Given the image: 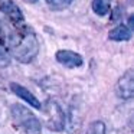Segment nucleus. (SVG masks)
<instances>
[{
	"label": "nucleus",
	"instance_id": "obj_1",
	"mask_svg": "<svg viewBox=\"0 0 134 134\" xmlns=\"http://www.w3.org/2000/svg\"><path fill=\"white\" fill-rule=\"evenodd\" d=\"M4 43L9 55L22 64H29L39 52V41L36 33L25 22L12 23V29L4 32Z\"/></svg>",
	"mask_w": 134,
	"mask_h": 134
},
{
	"label": "nucleus",
	"instance_id": "obj_2",
	"mask_svg": "<svg viewBox=\"0 0 134 134\" xmlns=\"http://www.w3.org/2000/svg\"><path fill=\"white\" fill-rule=\"evenodd\" d=\"M12 118L16 127L20 128L25 134H39L41 133V122L30 110L20 104L12 105Z\"/></svg>",
	"mask_w": 134,
	"mask_h": 134
},
{
	"label": "nucleus",
	"instance_id": "obj_3",
	"mask_svg": "<svg viewBox=\"0 0 134 134\" xmlns=\"http://www.w3.org/2000/svg\"><path fill=\"white\" fill-rule=\"evenodd\" d=\"M45 115H46V125L51 130L62 131L65 128V113L56 102L49 101L45 107Z\"/></svg>",
	"mask_w": 134,
	"mask_h": 134
},
{
	"label": "nucleus",
	"instance_id": "obj_4",
	"mask_svg": "<svg viewBox=\"0 0 134 134\" xmlns=\"http://www.w3.org/2000/svg\"><path fill=\"white\" fill-rule=\"evenodd\" d=\"M117 94L122 99H130L134 94V75L133 71L128 69L117 82Z\"/></svg>",
	"mask_w": 134,
	"mask_h": 134
},
{
	"label": "nucleus",
	"instance_id": "obj_5",
	"mask_svg": "<svg viewBox=\"0 0 134 134\" xmlns=\"http://www.w3.org/2000/svg\"><path fill=\"white\" fill-rule=\"evenodd\" d=\"M55 58L65 68H79L84 64V59H82V56L79 53L74 52V51H68V49L58 51Z\"/></svg>",
	"mask_w": 134,
	"mask_h": 134
},
{
	"label": "nucleus",
	"instance_id": "obj_6",
	"mask_svg": "<svg viewBox=\"0 0 134 134\" xmlns=\"http://www.w3.org/2000/svg\"><path fill=\"white\" fill-rule=\"evenodd\" d=\"M0 10L9 18L10 23H20L23 20V15L19 6L13 0H0Z\"/></svg>",
	"mask_w": 134,
	"mask_h": 134
},
{
	"label": "nucleus",
	"instance_id": "obj_7",
	"mask_svg": "<svg viewBox=\"0 0 134 134\" xmlns=\"http://www.w3.org/2000/svg\"><path fill=\"white\" fill-rule=\"evenodd\" d=\"M10 90H12L13 92H15L16 95L19 97V98L25 99V101H26L27 104L30 105V107H35V108H38V110H42V104H41V101H39V99L36 98V97L33 95V94L30 92V91L27 90V88L22 87V85L16 84V82H12V84H10Z\"/></svg>",
	"mask_w": 134,
	"mask_h": 134
},
{
	"label": "nucleus",
	"instance_id": "obj_8",
	"mask_svg": "<svg viewBox=\"0 0 134 134\" xmlns=\"http://www.w3.org/2000/svg\"><path fill=\"white\" fill-rule=\"evenodd\" d=\"M108 36H110V39L118 41V42L128 41V39L131 38V29L127 25H120V26H115L113 30H110Z\"/></svg>",
	"mask_w": 134,
	"mask_h": 134
},
{
	"label": "nucleus",
	"instance_id": "obj_9",
	"mask_svg": "<svg viewBox=\"0 0 134 134\" xmlns=\"http://www.w3.org/2000/svg\"><path fill=\"white\" fill-rule=\"evenodd\" d=\"M10 64V55L7 52L6 43H4V30L3 25L0 22V68H4Z\"/></svg>",
	"mask_w": 134,
	"mask_h": 134
},
{
	"label": "nucleus",
	"instance_id": "obj_10",
	"mask_svg": "<svg viewBox=\"0 0 134 134\" xmlns=\"http://www.w3.org/2000/svg\"><path fill=\"white\" fill-rule=\"evenodd\" d=\"M111 9V0H92V10L98 16H104Z\"/></svg>",
	"mask_w": 134,
	"mask_h": 134
},
{
	"label": "nucleus",
	"instance_id": "obj_11",
	"mask_svg": "<svg viewBox=\"0 0 134 134\" xmlns=\"http://www.w3.org/2000/svg\"><path fill=\"white\" fill-rule=\"evenodd\" d=\"M85 134H105V124L102 121L91 122Z\"/></svg>",
	"mask_w": 134,
	"mask_h": 134
},
{
	"label": "nucleus",
	"instance_id": "obj_12",
	"mask_svg": "<svg viewBox=\"0 0 134 134\" xmlns=\"http://www.w3.org/2000/svg\"><path fill=\"white\" fill-rule=\"evenodd\" d=\"M46 3L52 10H62L69 6L72 0H46Z\"/></svg>",
	"mask_w": 134,
	"mask_h": 134
},
{
	"label": "nucleus",
	"instance_id": "obj_13",
	"mask_svg": "<svg viewBox=\"0 0 134 134\" xmlns=\"http://www.w3.org/2000/svg\"><path fill=\"white\" fill-rule=\"evenodd\" d=\"M26 2H30V3H33V2H36V0H26Z\"/></svg>",
	"mask_w": 134,
	"mask_h": 134
}]
</instances>
